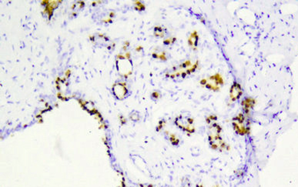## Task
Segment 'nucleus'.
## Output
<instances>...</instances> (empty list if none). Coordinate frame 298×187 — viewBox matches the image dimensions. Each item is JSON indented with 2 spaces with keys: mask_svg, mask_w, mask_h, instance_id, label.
I'll list each match as a JSON object with an SVG mask.
<instances>
[{
  "mask_svg": "<svg viewBox=\"0 0 298 187\" xmlns=\"http://www.w3.org/2000/svg\"><path fill=\"white\" fill-rule=\"evenodd\" d=\"M176 124L178 127H180L183 131L189 133H193L195 131L194 127V119L190 117L182 116L180 115L176 119Z\"/></svg>",
  "mask_w": 298,
  "mask_h": 187,
  "instance_id": "f257e3e1",
  "label": "nucleus"
},
{
  "mask_svg": "<svg viewBox=\"0 0 298 187\" xmlns=\"http://www.w3.org/2000/svg\"><path fill=\"white\" fill-rule=\"evenodd\" d=\"M197 187H203V185H197Z\"/></svg>",
  "mask_w": 298,
  "mask_h": 187,
  "instance_id": "f03ea898",
  "label": "nucleus"
},
{
  "mask_svg": "<svg viewBox=\"0 0 298 187\" xmlns=\"http://www.w3.org/2000/svg\"><path fill=\"white\" fill-rule=\"evenodd\" d=\"M215 187H219V186H215Z\"/></svg>",
  "mask_w": 298,
  "mask_h": 187,
  "instance_id": "7ed1b4c3",
  "label": "nucleus"
}]
</instances>
